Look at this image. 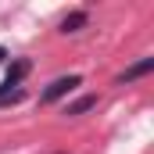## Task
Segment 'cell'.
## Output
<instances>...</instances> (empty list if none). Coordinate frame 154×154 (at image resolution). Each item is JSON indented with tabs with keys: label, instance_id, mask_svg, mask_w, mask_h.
<instances>
[{
	"label": "cell",
	"instance_id": "6da1fadb",
	"mask_svg": "<svg viewBox=\"0 0 154 154\" xmlns=\"http://www.w3.org/2000/svg\"><path fill=\"white\" fill-rule=\"evenodd\" d=\"M75 86H82V75H61V79H54L47 90H43V104H54V100H61V97H68Z\"/></svg>",
	"mask_w": 154,
	"mask_h": 154
},
{
	"label": "cell",
	"instance_id": "7a4b0ae2",
	"mask_svg": "<svg viewBox=\"0 0 154 154\" xmlns=\"http://www.w3.org/2000/svg\"><path fill=\"white\" fill-rule=\"evenodd\" d=\"M147 72H154V57H143V61H136V65H129L122 75H118V82L125 86V82H133V79H140V75H147Z\"/></svg>",
	"mask_w": 154,
	"mask_h": 154
},
{
	"label": "cell",
	"instance_id": "3957f363",
	"mask_svg": "<svg viewBox=\"0 0 154 154\" xmlns=\"http://www.w3.org/2000/svg\"><path fill=\"white\" fill-rule=\"evenodd\" d=\"M90 108H97V93H82L72 104H65V115H86Z\"/></svg>",
	"mask_w": 154,
	"mask_h": 154
},
{
	"label": "cell",
	"instance_id": "277c9868",
	"mask_svg": "<svg viewBox=\"0 0 154 154\" xmlns=\"http://www.w3.org/2000/svg\"><path fill=\"white\" fill-rule=\"evenodd\" d=\"M86 22H90V14H86V11H72V14H65V22H61V32H79Z\"/></svg>",
	"mask_w": 154,
	"mask_h": 154
},
{
	"label": "cell",
	"instance_id": "5b68a950",
	"mask_svg": "<svg viewBox=\"0 0 154 154\" xmlns=\"http://www.w3.org/2000/svg\"><path fill=\"white\" fill-rule=\"evenodd\" d=\"M4 57H7V50H4V47H0V61H4Z\"/></svg>",
	"mask_w": 154,
	"mask_h": 154
}]
</instances>
